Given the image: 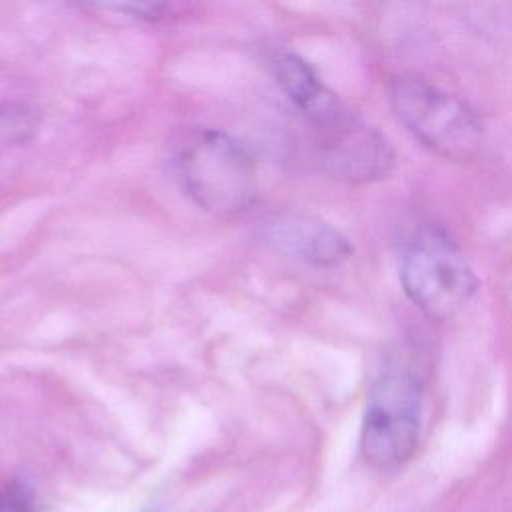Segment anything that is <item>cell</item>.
<instances>
[{
    "label": "cell",
    "instance_id": "1",
    "mask_svg": "<svg viewBox=\"0 0 512 512\" xmlns=\"http://www.w3.org/2000/svg\"><path fill=\"white\" fill-rule=\"evenodd\" d=\"M424 378L402 356L390 358L380 370L366 402L360 452L378 470L402 466L412 458L422 430Z\"/></svg>",
    "mask_w": 512,
    "mask_h": 512
},
{
    "label": "cell",
    "instance_id": "2",
    "mask_svg": "<svg viewBox=\"0 0 512 512\" xmlns=\"http://www.w3.org/2000/svg\"><path fill=\"white\" fill-rule=\"evenodd\" d=\"M390 104L406 130L444 160L478 156L484 124L476 110L454 92L416 72H400L390 82Z\"/></svg>",
    "mask_w": 512,
    "mask_h": 512
},
{
    "label": "cell",
    "instance_id": "3",
    "mask_svg": "<svg viewBox=\"0 0 512 512\" xmlns=\"http://www.w3.org/2000/svg\"><path fill=\"white\" fill-rule=\"evenodd\" d=\"M176 168L186 194L214 216H236L256 202L254 160L224 132H192L176 156Z\"/></svg>",
    "mask_w": 512,
    "mask_h": 512
},
{
    "label": "cell",
    "instance_id": "4",
    "mask_svg": "<svg viewBox=\"0 0 512 512\" xmlns=\"http://www.w3.org/2000/svg\"><path fill=\"white\" fill-rule=\"evenodd\" d=\"M400 284L408 300L434 320L458 314L478 290V278L462 250L436 230H424L406 244Z\"/></svg>",
    "mask_w": 512,
    "mask_h": 512
},
{
    "label": "cell",
    "instance_id": "5",
    "mask_svg": "<svg viewBox=\"0 0 512 512\" xmlns=\"http://www.w3.org/2000/svg\"><path fill=\"white\" fill-rule=\"evenodd\" d=\"M324 170L344 182H372L384 178L394 164L388 140L356 118L348 108L312 126Z\"/></svg>",
    "mask_w": 512,
    "mask_h": 512
},
{
    "label": "cell",
    "instance_id": "6",
    "mask_svg": "<svg viewBox=\"0 0 512 512\" xmlns=\"http://www.w3.org/2000/svg\"><path fill=\"white\" fill-rule=\"evenodd\" d=\"M262 232L278 250L314 266H338L352 256L348 238L314 216L274 214L262 222Z\"/></svg>",
    "mask_w": 512,
    "mask_h": 512
},
{
    "label": "cell",
    "instance_id": "7",
    "mask_svg": "<svg viewBox=\"0 0 512 512\" xmlns=\"http://www.w3.org/2000/svg\"><path fill=\"white\" fill-rule=\"evenodd\" d=\"M274 72L282 90L306 114L312 126L336 116L346 108L340 98L320 80L314 68L298 54H280L274 60Z\"/></svg>",
    "mask_w": 512,
    "mask_h": 512
},
{
    "label": "cell",
    "instance_id": "8",
    "mask_svg": "<svg viewBox=\"0 0 512 512\" xmlns=\"http://www.w3.org/2000/svg\"><path fill=\"white\" fill-rule=\"evenodd\" d=\"M0 512H36L32 492L22 484H6L0 488Z\"/></svg>",
    "mask_w": 512,
    "mask_h": 512
}]
</instances>
